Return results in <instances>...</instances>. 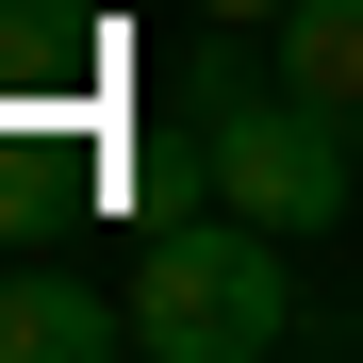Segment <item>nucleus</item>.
<instances>
[{
	"label": "nucleus",
	"mask_w": 363,
	"mask_h": 363,
	"mask_svg": "<svg viewBox=\"0 0 363 363\" xmlns=\"http://www.w3.org/2000/svg\"><path fill=\"white\" fill-rule=\"evenodd\" d=\"M116 199H133L149 231H165V215H199V199H215V133H149L133 165H116Z\"/></svg>",
	"instance_id": "39448f33"
},
{
	"label": "nucleus",
	"mask_w": 363,
	"mask_h": 363,
	"mask_svg": "<svg viewBox=\"0 0 363 363\" xmlns=\"http://www.w3.org/2000/svg\"><path fill=\"white\" fill-rule=\"evenodd\" d=\"M133 347L149 363H281L297 347V231H264V215H165L149 248H133Z\"/></svg>",
	"instance_id": "f257e3e1"
},
{
	"label": "nucleus",
	"mask_w": 363,
	"mask_h": 363,
	"mask_svg": "<svg viewBox=\"0 0 363 363\" xmlns=\"http://www.w3.org/2000/svg\"><path fill=\"white\" fill-rule=\"evenodd\" d=\"M248 83H264V67H248V50H231V33H199V67H182V99H199V116H215V99H248Z\"/></svg>",
	"instance_id": "423d86ee"
},
{
	"label": "nucleus",
	"mask_w": 363,
	"mask_h": 363,
	"mask_svg": "<svg viewBox=\"0 0 363 363\" xmlns=\"http://www.w3.org/2000/svg\"><path fill=\"white\" fill-rule=\"evenodd\" d=\"M199 133H215V199H231V215H264V231H297V248H314V231L347 215V182H363V149H347V133H330L297 83L215 99Z\"/></svg>",
	"instance_id": "f03ea898"
},
{
	"label": "nucleus",
	"mask_w": 363,
	"mask_h": 363,
	"mask_svg": "<svg viewBox=\"0 0 363 363\" xmlns=\"http://www.w3.org/2000/svg\"><path fill=\"white\" fill-rule=\"evenodd\" d=\"M281 83L363 149V0H281Z\"/></svg>",
	"instance_id": "20e7f679"
},
{
	"label": "nucleus",
	"mask_w": 363,
	"mask_h": 363,
	"mask_svg": "<svg viewBox=\"0 0 363 363\" xmlns=\"http://www.w3.org/2000/svg\"><path fill=\"white\" fill-rule=\"evenodd\" d=\"M116 347H133V297L67 264H0V363H116Z\"/></svg>",
	"instance_id": "7ed1b4c3"
}]
</instances>
